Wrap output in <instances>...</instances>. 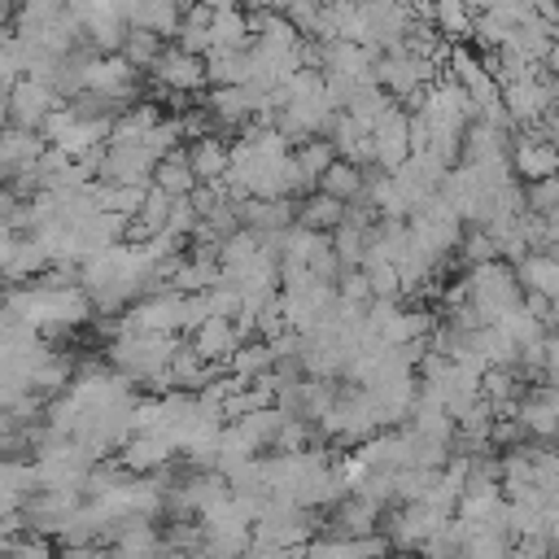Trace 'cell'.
Masks as SVG:
<instances>
[{
	"mask_svg": "<svg viewBox=\"0 0 559 559\" xmlns=\"http://www.w3.org/2000/svg\"><path fill=\"white\" fill-rule=\"evenodd\" d=\"M463 284H467V301L476 306V314H480L485 323H498V319H502L507 310H515L520 297H524V288H520V280H515V266H507L502 258L472 266V271L463 275Z\"/></svg>",
	"mask_w": 559,
	"mask_h": 559,
	"instance_id": "1",
	"label": "cell"
},
{
	"mask_svg": "<svg viewBox=\"0 0 559 559\" xmlns=\"http://www.w3.org/2000/svg\"><path fill=\"white\" fill-rule=\"evenodd\" d=\"M148 74H153V87H157L162 96H170V92L197 96L201 87H210V83H205V57H192V52H183V48H175V44L162 48V57L153 61Z\"/></svg>",
	"mask_w": 559,
	"mask_h": 559,
	"instance_id": "2",
	"label": "cell"
},
{
	"mask_svg": "<svg viewBox=\"0 0 559 559\" xmlns=\"http://www.w3.org/2000/svg\"><path fill=\"white\" fill-rule=\"evenodd\" d=\"M57 105H61L57 92H52L48 83L31 79V74H22V79L9 87V96H4V114H9V122H13V127H26V131H39L44 118H48Z\"/></svg>",
	"mask_w": 559,
	"mask_h": 559,
	"instance_id": "3",
	"label": "cell"
},
{
	"mask_svg": "<svg viewBox=\"0 0 559 559\" xmlns=\"http://www.w3.org/2000/svg\"><path fill=\"white\" fill-rule=\"evenodd\" d=\"M44 135L39 131H26V127H4L0 131V188L4 183H13L17 175H31L35 166H39V157H44Z\"/></svg>",
	"mask_w": 559,
	"mask_h": 559,
	"instance_id": "4",
	"label": "cell"
},
{
	"mask_svg": "<svg viewBox=\"0 0 559 559\" xmlns=\"http://www.w3.org/2000/svg\"><path fill=\"white\" fill-rule=\"evenodd\" d=\"M105 537H109L114 559H162L166 555V537L153 520H118Z\"/></svg>",
	"mask_w": 559,
	"mask_h": 559,
	"instance_id": "5",
	"label": "cell"
},
{
	"mask_svg": "<svg viewBox=\"0 0 559 559\" xmlns=\"http://www.w3.org/2000/svg\"><path fill=\"white\" fill-rule=\"evenodd\" d=\"M511 175L520 183H537V179H550L559 175V153L537 135V131H520L511 140Z\"/></svg>",
	"mask_w": 559,
	"mask_h": 559,
	"instance_id": "6",
	"label": "cell"
},
{
	"mask_svg": "<svg viewBox=\"0 0 559 559\" xmlns=\"http://www.w3.org/2000/svg\"><path fill=\"white\" fill-rule=\"evenodd\" d=\"M371 157L380 170H397L411 157V131H406V109L393 105L376 127H371Z\"/></svg>",
	"mask_w": 559,
	"mask_h": 559,
	"instance_id": "7",
	"label": "cell"
},
{
	"mask_svg": "<svg viewBox=\"0 0 559 559\" xmlns=\"http://www.w3.org/2000/svg\"><path fill=\"white\" fill-rule=\"evenodd\" d=\"M205 362H214L218 371H227V362H231V354L240 349V336H236V328H231V319H223V314H210V319H201L197 328H192V341H188Z\"/></svg>",
	"mask_w": 559,
	"mask_h": 559,
	"instance_id": "8",
	"label": "cell"
},
{
	"mask_svg": "<svg viewBox=\"0 0 559 559\" xmlns=\"http://www.w3.org/2000/svg\"><path fill=\"white\" fill-rule=\"evenodd\" d=\"M170 459H175V445H170L166 437H157V432H135V437L122 445V454H118V463H122L131 476H153V472L170 467Z\"/></svg>",
	"mask_w": 559,
	"mask_h": 559,
	"instance_id": "9",
	"label": "cell"
},
{
	"mask_svg": "<svg viewBox=\"0 0 559 559\" xmlns=\"http://www.w3.org/2000/svg\"><path fill=\"white\" fill-rule=\"evenodd\" d=\"M183 157L197 175V183H218L227 175V162H231V144L223 135H201V140H188L183 144Z\"/></svg>",
	"mask_w": 559,
	"mask_h": 559,
	"instance_id": "10",
	"label": "cell"
},
{
	"mask_svg": "<svg viewBox=\"0 0 559 559\" xmlns=\"http://www.w3.org/2000/svg\"><path fill=\"white\" fill-rule=\"evenodd\" d=\"M332 162H336V148L328 144V135H310V140L293 144V166H297V175H301L306 197L319 188V179H323V170H328Z\"/></svg>",
	"mask_w": 559,
	"mask_h": 559,
	"instance_id": "11",
	"label": "cell"
},
{
	"mask_svg": "<svg viewBox=\"0 0 559 559\" xmlns=\"http://www.w3.org/2000/svg\"><path fill=\"white\" fill-rule=\"evenodd\" d=\"M341 218H345V201H336V197H328V192H319V188L297 201V227H306V231L332 236V231L341 227Z\"/></svg>",
	"mask_w": 559,
	"mask_h": 559,
	"instance_id": "12",
	"label": "cell"
},
{
	"mask_svg": "<svg viewBox=\"0 0 559 559\" xmlns=\"http://www.w3.org/2000/svg\"><path fill=\"white\" fill-rule=\"evenodd\" d=\"M249 48H253V35L245 22V9L210 17V52H249Z\"/></svg>",
	"mask_w": 559,
	"mask_h": 559,
	"instance_id": "13",
	"label": "cell"
},
{
	"mask_svg": "<svg viewBox=\"0 0 559 559\" xmlns=\"http://www.w3.org/2000/svg\"><path fill=\"white\" fill-rule=\"evenodd\" d=\"M48 266H52V258H48L44 240H39V236H17V240H13V253H9V262H4L0 275H9V280H39Z\"/></svg>",
	"mask_w": 559,
	"mask_h": 559,
	"instance_id": "14",
	"label": "cell"
},
{
	"mask_svg": "<svg viewBox=\"0 0 559 559\" xmlns=\"http://www.w3.org/2000/svg\"><path fill=\"white\" fill-rule=\"evenodd\" d=\"M153 188H157V192H166L170 201H175V197H188V192L197 188V175H192V166H188L183 148L166 153V157L153 166Z\"/></svg>",
	"mask_w": 559,
	"mask_h": 559,
	"instance_id": "15",
	"label": "cell"
},
{
	"mask_svg": "<svg viewBox=\"0 0 559 559\" xmlns=\"http://www.w3.org/2000/svg\"><path fill=\"white\" fill-rule=\"evenodd\" d=\"M432 31L445 39V44H467L472 39V13L463 0H432V13H428Z\"/></svg>",
	"mask_w": 559,
	"mask_h": 559,
	"instance_id": "16",
	"label": "cell"
},
{
	"mask_svg": "<svg viewBox=\"0 0 559 559\" xmlns=\"http://www.w3.org/2000/svg\"><path fill=\"white\" fill-rule=\"evenodd\" d=\"M227 371H231L236 380H245V384H249V380H262V376H271V371H275V349H271L266 341H258V336H253V341H245V345L231 354Z\"/></svg>",
	"mask_w": 559,
	"mask_h": 559,
	"instance_id": "17",
	"label": "cell"
},
{
	"mask_svg": "<svg viewBox=\"0 0 559 559\" xmlns=\"http://www.w3.org/2000/svg\"><path fill=\"white\" fill-rule=\"evenodd\" d=\"M162 48H166V39H157L153 31H144V26H127V35H122V57L135 66V70H153V61L162 57Z\"/></svg>",
	"mask_w": 559,
	"mask_h": 559,
	"instance_id": "18",
	"label": "cell"
},
{
	"mask_svg": "<svg viewBox=\"0 0 559 559\" xmlns=\"http://www.w3.org/2000/svg\"><path fill=\"white\" fill-rule=\"evenodd\" d=\"M319 192H328V197H336V201H345V205H349L354 197H362V170L336 157V162L323 170V179H319Z\"/></svg>",
	"mask_w": 559,
	"mask_h": 559,
	"instance_id": "19",
	"label": "cell"
},
{
	"mask_svg": "<svg viewBox=\"0 0 559 559\" xmlns=\"http://www.w3.org/2000/svg\"><path fill=\"white\" fill-rule=\"evenodd\" d=\"M454 253H459V262L472 271V266H480V262H493V258H498V245H493V236H489L485 227H463Z\"/></svg>",
	"mask_w": 559,
	"mask_h": 559,
	"instance_id": "20",
	"label": "cell"
},
{
	"mask_svg": "<svg viewBox=\"0 0 559 559\" xmlns=\"http://www.w3.org/2000/svg\"><path fill=\"white\" fill-rule=\"evenodd\" d=\"M542 70H546L550 79H559V44H550V52L542 57Z\"/></svg>",
	"mask_w": 559,
	"mask_h": 559,
	"instance_id": "21",
	"label": "cell"
},
{
	"mask_svg": "<svg viewBox=\"0 0 559 559\" xmlns=\"http://www.w3.org/2000/svg\"><path fill=\"white\" fill-rule=\"evenodd\" d=\"M245 4H253V9H266V13H288V4H293V0H245Z\"/></svg>",
	"mask_w": 559,
	"mask_h": 559,
	"instance_id": "22",
	"label": "cell"
},
{
	"mask_svg": "<svg viewBox=\"0 0 559 559\" xmlns=\"http://www.w3.org/2000/svg\"><path fill=\"white\" fill-rule=\"evenodd\" d=\"M205 9H210V17L214 13H231V9H240V0H201Z\"/></svg>",
	"mask_w": 559,
	"mask_h": 559,
	"instance_id": "23",
	"label": "cell"
},
{
	"mask_svg": "<svg viewBox=\"0 0 559 559\" xmlns=\"http://www.w3.org/2000/svg\"><path fill=\"white\" fill-rule=\"evenodd\" d=\"M550 328H559V297L550 301V319H546V332H550Z\"/></svg>",
	"mask_w": 559,
	"mask_h": 559,
	"instance_id": "24",
	"label": "cell"
},
{
	"mask_svg": "<svg viewBox=\"0 0 559 559\" xmlns=\"http://www.w3.org/2000/svg\"><path fill=\"white\" fill-rule=\"evenodd\" d=\"M389 559H419V555H415V550H393Z\"/></svg>",
	"mask_w": 559,
	"mask_h": 559,
	"instance_id": "25",
	"label": "cell"
},
{
	"mask_svg": "<svg viewBox=\"0 0 559 559\" xmlns=\"http://www.w3.org/2000/svg\"><path fill=\"white\" fill-rule=\"evenodd\" d=\"M550 44H559V22H555V26H550Z\"/></svg>",
	"mask_w": 559,
	"mask_h": 559,
	"instance_id": "26",
	"label": "cell"
}]
</instances>
